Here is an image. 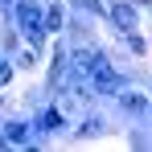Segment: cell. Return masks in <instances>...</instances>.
Masks as SVG:
<instances>
[{
  "instance_id": "5b68a950",
  "label": "cell",
  "mask_w": 152,
  "mask_h": 152,
  "mask_svg": "<svg viewBox=\"0 0 152 152\" xmlns=\"http://www.w3.org/2000/svg\"><path fill=\"white\" fill-rule=\"evenodd\" d=\"M119 99V107H127V111H148V99L144 95H115Z\"/></svg>"
},
{
  "instance_id": "6da1fadb",
  "label": "cell",
  "mask_w": 152,
  "mask_h": 152,
  "mask_svg": "<svg viewBox=\"0 0 152 152\" xmlns=\"http://www.w3.org/2000/svg\"><path fill=\"white\" fill-rule=\"evenodd\" d=\"M91 86H95L99 95H115V91H119V74H115V66H111L107 58L95 62V70H91Z\"/></svg>"
},
{
  "instance_id": "52a82bcc",
  "label": "cell",
  "mask_w": 152,
  "mask_h": 152,
  "mask_svg": "<svg viewBox=\"0 0 152 152\" xmlns=\"http://www.w3.org/2000/svg\"><path fill=\"white\" fill-rule=\"evenodd\" d=\"M62 127V111H45L41 115V132H58Z\"/></svg>"
},
{
  "instance_id": "8992f818",
  "label": "cell",
  "mask_w": 152,
  "mask_h": 152,
  "mask_svg": "<svg viewBox=\"0 0 152 152\" xmlns=\"http://www.w3.org/2000/svg\"><path fill=\"white\" fill-rule=\"evenodd\" d=\"M4 140H8V144H25V140H29V127H25V124H8Z\"/></svg>"
},
{
  "instance_id": "277c9868",
  "label": "cell",
  "mask_w": 152,
  "mask_h": 152,
  "mask_svg": "<svg viewBox=\"0 0 152 152\" xmlns=\"http://www.w3.org/2000/svg\"><path fill=\"white\" fill-rule=\"evenodd\" d=\"M111 17H115V25L136 29V8H132V4H115V8H111Z\"/></svg>"
},
{
  "instance_id": "9c48e42d",
  "label": "cell",
  "mask_w": 152,
  "mask_h": 152,
  "mask_svg": "<svg viewBox=\"0 0 152 152\" xmlns=\"http://www.w3.org/2000/svg\"><path fill=\"white\" fill-rule=\"evenodd\" d=\"M8 78H12V66H4V62H0V86H4Z\"/></svg>"
},
{
  "instance_id": "8fae6325",
  "label": "cell",
  "mask_w": 152,
  "mask_h": 152,
  "mask_svg": "<svg viewBox=\"0 0 152 152\" xmlns=\"http://www.w3.org/2000/svg\"><path fill=\"white\" fill-rule=\"evenodd\" d=\"M148 107H152V103H148Z\"/></svg>"
},
{
  "instance_id": "7a4b0ae2",
  "label": "cell",
  "mask_w": 152,
  "mask_h": 152,
  "mask_svg": "<svg viewBox=\"0 0 152 152\" xmlns=\"http://www.w3.org/2000/svg\"><path fill=\"white\" fill-rule=\"evenodd\" d=\"M17 21H21V29L29 33V41H41L45 25H41V17H37V4H33V0H21V4H17Z\"/></svg>"
},
{
  "instance_id": "30bf717a",
  "label": "cell",
  "mask_w": 152,
  "mask_h": 152,
  "mask_svg": "<svg viewBox=\"0 0 152 152\" xmlns=\"http://www.w3.org/2000/svg\"><path fill=\"white\" fill-rule=\"evenodd\" d=\"M78 8H99V0H78Z\"/></svg>"
},
{
  "instance_id": "3957f363",
  "label": "cell",
  "mask_w": 152,
  "mask_h": 152,
  "mask_svg": "<svg viewBox=\"0 0 152 152\" xmlns=\"http://www.w3.org/2000/svg\"><path fill=\"white\" fill-rule=\"evenodd\" d=\"M99 58L103 53H95V50H74V74H91Z\"/></svg>"
},
{
  "instance_id": "ba28073f",
  "label": "cell",
  "mask_w": 152,
  "mask_h": 152,
  "mask_svg": "<svg viewBox=\"0 0 152 152\" xmlns=\"http://www.w3.org/2000/svg\"><path fill=\"white\" fill-rule=\"evenodd\" d=\"M62 25V8H58V4H53L50 12H45V29H58Z\"/></svg>"
}]
</instances>
